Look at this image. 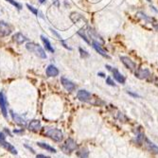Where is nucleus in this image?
Wrapping results in <instances>:
<instances>
[{
  "instance_id": "f257e3e1",
  "label": "nucleus",
  "mask_w": 158,
  "mask_h": 158,
  "mask_svg": "<svg viewBox=\"0 0 158 158\" xmlns=\"http://www.w3.org/2000/svg\"><path fill=\"white\" fill-rule=\"evenodd\" d=\"M26 48L28 49L29 52L34 53L35 55L38 56V57L41 59H46V51L40 46V44H37L31 42V43H28L26 44Z\"/></svg>"
},
{
  "instance_id": "f03ea898",
  "label": "nucleus",
  "mask_w": 158,
  "mask_h": 158,
  "mask_svg": "<svg viewBox=\"0 0 158 158\" xmlns=\"http://www.w3.org/2000/svg\"><path fill=\"white\" fill-rule=\"evenodd\" d=\"M46 135L48 136L49 138H51L52 140H54L56 142H61L62 140V137H64L62 132L60 129H57V128L48 129L46 132Z\"/></svg>"
},
{
  "instance_id": "7ed1b4c3",
  "label": "nucleus",
  "mask_w": 158,
  "mask_h": 158,
  "mask_svg": "<svg viewBox=\"0 0 158 158\" xmlns=\"http://www.w3.org/2000/svg\"><path fill=\"white\" fill-rule=\"evenodd\" d=\"M77 148V144L76 142L74 141V139L72 138H68L66 141L64 142V144L62 146L61 149L62 151H64V153H70L76 150Z\"/></svg>"
},
{
  "instance_id": "20e7f679",
  "label": "nucleus",
  "mask_w": 158,
  "mask_h": 158,
  "mask_svg": "<svg viewBox=\"0 0 158 158\" xmlns=\"http://www.w3.org/2000/svg\"><path fill=\"white\" fill-rule=\"evenodd\" d=\"M77 97L80 101H83V102H89V103H93L92 101V95L90 92L86 91V90H80L77 94Z\"/></svg>"
},
{
  "instance_id": "39448f33",
  "label": "nucleus",
  "mask_w": 158,
  "mask_h": 158,
  "mask_svg": "<svg viewBox=\"0 0 158 158\" xmlns=\"http://www.w3.org/2000/svg\"><path fill=\"white\" fill-rule=\"evenodd\" d=\"M11 31H13L11 27L8 23L4 22V21H0V37L9 36L11 33Z\"/></svg>"
},
{
  "instance_id": "423d86ee",
  "label": "nucleus",
  "mask_w": 158,
  "mask_h": 158,
  "mask_svg": "<svg viewBox=\"0 0 158 158\" xmlns=\"http://www.w3.org/2000/svg\"><path fill=\"white\" fill-rule=\"evenodd\" d=\"M61 82H62V85L64 86L65 90H67L68 92H72L76 89L75 83H73L71 80H69L66 78H64V77H62L61 78Z\"/></svg>"
},
{
  "instance_id": "0eeeda50",
  "label": "nucleus",
  "mask_w": 158,
  "mask_h": 158,
  "mask_svg": "<svg viewBox=\"0 0 158 158\" xmlns=\"http://www.w3.org/2000/svg\"><path fill=\"white\" fill-rule=\"evenodd\" d=\"M150 76H151V72H150V70L147 69V68H138L135 72V77L140 80L147 79Z\"/></svg>"
},
{
  "instance_id": "6e6552de",
  "label": "nucleus",
  "mask_w": 158,
  "mask_h": 158,
  "mask_svg": "<svg viewBox=\"0 0 158 158\" xmlns=\"http://www.w3.org/2000/svg\"><path fill=\"white\" fill-rule=\"evenodd\" d=\"M144 141H145L144 145L146 146V149H147L149 151H151V153H158V147L154 144V143L151 142V140H149L147 137L144 138Z\"/></svg>"
},
{
  "instance_id": "1a4fd4ad",
  "label": "nucleus",
  "mask_w": 158,
  "mask_h": 158,
  "mask_svg": "<svg viewBox=\"0 0 158 158\" xmlns=\"http://www.w3.org/2000/svg\"><path fill=\"white\" fill-rule=\"evenodd\" d=\"M121 62H123V64L126 66L128 69L130 70H135V67H136V64L133 62L132 60H131L129 57H125V56H121L120 57Z\"/></svg>"
},
{
  "instance_id": "9d476101",
  "label": "nucleus",
  "mask_w": 158,
  "mask_h": 158,
  "mask_svg": "<svg viewBox=\"0 0 158 158\" xmlns=\"http://www.w3.org/2000/svg\"><path fill=\"white\" fill-rule=\"evenodd\" d=\"M0 109L2 111V114L4 118L8 117V111H7V100H6L3 93L0 92Z\"/></svg>"
},
{
  "instance_id": "9b49d317",
  "label": "nucleus",
  "mask_w": 158,
  "mask_h": 158,
  "mask_svg": "<svg viewBox=\"0 0 158 158\" xmlns=\"http://www.w3.org/2000/svg\"><path fill=\"white\" fill-rule=\"evenodd\" d=\"M41 129V121L38 119H33L29 123V130L31 132L36 133Z\"/></svg>"
},
{
  "instance_id": "f8f14e48",
  "label": "nucleus",
  "mask_w": 158,
  "mask_h": 158,
  "mask_svg": "<svg viewBox=\"0 0 158 158\" xmlns=\"http://www.w3.org/2000/svg\"><path fill=\"white\" fill-rule=\"evenodd\" d=\"M0 145H1L2 147L5 149V150H7L8 151H10V153H13V154H17L16 149L14 148L13 146L11 144V143L5 141V140H1V141H0Z\"/></svg>"
},
{
  "instance_id": "ddd939ff",
  "label": "nucleus",
  "mask_w": 158,
  "mask_h": 158,
  "mask_svg": "<svg viewBox=\"0 0 158 158\" xmlns=\"http://www.w3.org/2000/svg\"><path fill=\"white\" fill-rule=\"evenodd\" d=\"M92 46H93L95 50H96L97 52H99L101 56H103V57H106V58H110V56L107 54V52L102 48V47L100 46V44L99 43H97V42L93 41V42H92Z\"/></svg>"
},
{
  "instance_id": "4468645a",
  "label": "nucleus",
  "mask_w": 158,
  "mask_h": 158,
  "mask_svg": "<svg viewBox=\"0 0 158 158\" xmlns=\"http://www.w3.org/2000/svg\"><path fill=\"white\" fill-rule=\"evenodd\" d=\"M46 73L48 77H56L59 75V70H58V68L54 66L53 64H50L47 66Z\"/></svg>"
},
{
  "instance_id": "2eb2a0df",
  "label": "nucleus",
  "mask_w": 158,
  "mask_h": 158,
  "mask_svg": "<svg viewBox=\"0 0 158 158\" xmlns=\"http://www.w3.org/2000/svg\"><path fill=\"white\" fill-rule=\"evenodd\" d=\"M112 72H113V76H114V78L117 80L119 83H122V84H124V83H125V78H124V76L122 75L120 72H119L117 68H114V69H112Z\"/></svg>"
},
{
  "instance_id": "dca6fc26",
  "label": "nucleus",
  "mask_w": 158,
  "mask_h": 158,
  "mask_svg": "<svg viewBox=\"0 0 158 158\" xmlns=\"http://www.w3.org/2000/svg\"><path fill=\"white\" fill-rule=\"evenodd\" d=\"M41 40L43 41V43L44 44V46H46V50H48V51L51 52V53H54V48L52 47L51 44H50V42L48 41V39H47L46 36H44V35H41Z\"/></svg>"
},
{
  "instance_id": "f3484780",
  "label": "nucleus",
  "mask_w": 158,
  "mask_h": 158,
  "mask_svg": "<svg viewBox=\"0 0 158 158\" xmlns=\"http://www.w3.org/2000/svg\"><path fill=\"white\" fill-rule=\"evenodd\" d=\"M13 40L16 42L17 44H23L24 42L28 41V38H27L26 36H24V35L22 33H20V32H17V33L13 36Z\"/></svg>"
},
{
  "instance_id": "a211bd4d",
  "label": "nucleus",
  "mask_w": 158,
  "mask_h": 158,
  "mask_svg": "<svg viewBox=\"0 0 158 158\" xmlns=\"http://www.w3.org/2000/svg\"><path fill=\"white\" fill-rule=\"evenodd\" d=\"M37 145L39 146L40 148L44 149V150H46V151H50V153H57V151H56V150H55L54 148L51 147V146H49V145L46 144V143H43V142H38V143H37Z\"/></svg>"
},
{
  "instance_id": "6ab92c4d",
  "label": "nucleus",
  "mask_w": 158,
  "mask_h": 158,
  "mask_svg": "<svg viewBox=\"0 0 158 158\" xmlns=\"http://www.w3.org/2000/svg\"><path fill=\"white\" fill-rule=\"evenodd\" d=\"M11 117H13V120L16 122L17 124H19V125H24L26 123L25 122V119L22 118L21 117H19L18 115H16V114H14V113L13 111H11Z\"/></svg>"
},
{
  "instance_id": "aec40b11",
  "label": "nucleus",
  "mask_w": 158,
  "mask_h": 158,
  "mask_svg": "<svg viewBox=\"0 0 158 158\" xmlns=\"http://www.w3.org/2000/svg\"><path fill=\"white\" fill-rule=\"evenodd\" d=\"M88 154H89V151L87 149H82V150L79 153V155L80 156V158H87Z\"/></svg>"
},
{
  "instance_id": "412c9836",
  "label": "nucleus",
  "mask_w": 158,
  "mask_h": 158,
  "mask_svg": "<svg viewBox=\"0 0 158 158\" xmlns=\"http://www.w3.org/2000/svg\"><path fill=\"white\" fill-rule=\"evenodd\" d=\"M6 1L9 2V3H11V4L13 5V6H14L15 8L18 9L19 11L22 10V6H21V4H19V3H17L16 1H14V0H6Z\"/></svg>"
},
{
  "instance_id": "4be33fe9",
  "label": "nucleus",
  "mask_w": 158,
  "mask_h": 158,
  "mask_svg": "<svg viewBox=\"0 0 158 158\" xmlns=\"http://www.w3.org/2000/svg\"><path fill=\"white\" fill-rule=\"evenodd\" d=\"M79 50H80V56H82V58H87V57H89V56H90V55H89V53L87 51H85L84 49H82V47H80Z\"/></svg>"
},
{
  "instance_id": "5701e85b",
  "label": "nucleus",
  "mask_w": 158,
  "mask_h": 158,
  "mask_svg": "<svg viewBox=\"0 0 158 158\" xmlns=\"http://www.w3.org/2000/svg\"><path fill=\"white\" fill-rule=\"evenodd\" d=\"M78 34L80 35V37L82 38L83 40H84V41L86 42V43H87V44H90V41H89V40L87 39V37H86V35L82 32V31H78Z\"/></svg>"
},
{
  "instance_id": "b1692460",
  "label": "nucleus",
  "mask_w": 158,
  "mask_h": 158,
  "mask_svg": "<svg viewBox=\"0 0 158 158\" xmlns=\"http://www.w3.org/2000/svg\"><path fill=\"white\" fill-rule=\"evenodd\" d=\"M27 7H28L29 10L31 11L33 14H35V15H37V14H38V10H37V9H35L34 7H32V6H31L29 4H27Z\"/></svg>"
},
{
  "instance_id": "393cba45",
  "label": "nucleus",
  "mask_w": 158,
  "mask_h": 158,
  "mask_svg": "<svg viewBox=\"0 0 158 158\" xmlns=\"http://www.w3.org/2000/svg\"><path fill=\"white\" fill-rule=\"evenodd\" d=\"M137 15H138L139 17H141V18H143V19L147 20V21H153V18H150V17H148L147 15H146V14H144L143 13H138Z\"/></svg>"
},
{
  "instance_id": "a878e982",
  "label": "nucleus",
  "mask_w": 158,
  "mask_h": 158,
  "mask_svg": "<svg viewBox=\"0 0 158 158\" xmlns=\"http://www.w3.org/2000/svg\"><path fill=\"white\" fill-rule=\"evenodd\" d=\"M106 83L107 84H109V85H111V86H116V83L112 80L111 77H108V78L106 79Z\"/></svg>"
},
{
  "instance_id": "bb28decb",
  "label": "nucleus",
  "mask_w": 158,
  "mask_h": 158,
  "mask_svg": "<svg viewBox=\"0 0 158 158\" xmlns=\"http://www.w3.org/2000/svg\"><path fill=\"white\" fill-rule=\"evenodd\" d=\"M61 43H62V46H64V47H65V48H66V49H68V50H72V48H71L70 46H68L67 44H65V42H64V40H62V39H61Z\"/></svg>"
},
{
  "instance_id": "cd10ccee",
  "label": "nucleus",
  "mask_w": 158,
  "mask_h": 158,
  "mask_svg": "<svg viewBox=\"0 0 158 158\" xmlns=\"http://www.w3.org/2000/svg\"><path fill=\"white\" fill-rule=\"evenodd\" d=\"M50 31H51V32H52L53 34L55 35V36H57V38H59V39H61V36H60V35H59V33H58L57 31H55V29H50Z\"/></svg>"
},
{
  "instance_id": "c85d7f7f",
  "label": "nucleus",
  "mask_w": 158,
  "mask_h": 158,
  "mask_svg": "<svg viewBox=\"0 0 158 158\" xmlns=\"http://www.w3.org/2000/svg\"><path fill=\"white\" fill-rule=\"evenodd\" d=\"M5 138H6V135L3 133L0 132V141H1V140H5Z\"/></svg>"
},
{
  "instance_id": "c756f323",
  "label": "nucleus",
  "mask_w": 158,
  "mask_h": 158,
  "mask_svg": "<svg viewBox=\"0 0 158 158\" xmlns=\"http://www.w3.org/2000/svg\"><path fill=\"white\" fill-rule=\"evenodd\" d=\"M36 158H50V157H49V156L44 155V154H38V155L36 156Z\"/></svg>"
},
{
  "instance_id": "7c9ffc66",
  "label": "nucleus",
  "mask_w": 158,
  "mask_h": 158,
  "mask_svg": "<svg viewBox=\"0 0 158 158\" xmlns=\"http://www.w3.org/2000/svg\"><path fill=\"white\" fill-rule=\"evenodd\" d=\"M25 147H26L27 149H29V151H31V153H35V151H34V150H33V149H32V148H31V147H29V146H28V145H25Z\"/></svg>"
},
{
  "instance_id": "2f4dec72",
  "label": "nucleus",
  "mask_w": 158,
  "mask_h": 158,
  "mask_svg": "<svg viewBox=\"0 0 158 158\" xmlns=\"http://www.w3.org/2000/svg\"><path fill=\"white\" fill-rule=\"evenodd\" d=\"M106 68H107V69H108V70H110V71H112V67H111V66H110V65H106Z\"/></svg>"
},
{
  "instance_id": "473e14b6",
  "label": "nucleus",
  "mask_w": 158,
  "mask_h": 158,
  "mask_svg": "<svg viewBox=\"0 0 158 158\" xmlns=\"http://www.w3.org/2000/svg\"><path fill=\"white\" fill-rule=\"evenodd\" d=\"M98 75H99L100 77H105V75H104L103 73H101V72H100V73H99V74H98Z\"/></svg>"
},
{
  "instance_id": "72a5a7b5",
  "label": "nucleus",
  "mask_w": 158,
  "mask_h": 158,
  "mask_svg": "<svg viewBox=\"0 0 158 158\" xmlns=\"http://www.w3.org/2000/svg\"><path fill=\"white\" fill-rule=\"evenodd\" d=\"M39 1H40V3H44L46 2V0H39Z\"/></svg>"
},
{
  "instance_id": "f704fd0d",
  "label": "nucleus",
  "mask_w": 158,
  "mask_h": 158,
  "mask_svg": "<svg viewBox=\"0 0 158 158\" xmlns=\"http://www.w3.org/2000/svg\"><path fill=\"white\" fill-rule=\"evenodd\" d=\"M147 1H148V2H151V0H147Z\"/></svg>"
},
{
  "instance_id": "c9c22d12",
  "label": "nucleus",
  "mask_w": 158,
  "mask_h": 158,
  "mask_svg": "<svg viewBox=\"0 0 158 158\" xmlns=\"http://www.w3.org/2000/svg\"><path fill=\"white\" fill-rule=\"evenodd\" d=\"M156 29H158V25H157V26H156Z\"/></svg>"
},
{
  "instance_id": "e433bc0d",
  "label": "nucleus",
  "mask_w": 158,
  "mask_h": 158,
  "mask_svg": "<svg viewBox=\"0 0 158 158\" xmlns=\"http://www.w3.org/2000/svg\"><path fill=\"white\" fill-rule=\"evenodd\" d=\"M156 85H157V86H158V83H157V84H156Z\"/></svg>"
}]
</instances>
